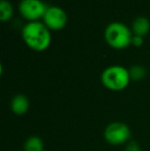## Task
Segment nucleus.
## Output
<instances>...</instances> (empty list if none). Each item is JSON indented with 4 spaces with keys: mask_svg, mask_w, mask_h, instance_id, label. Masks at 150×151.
<instances>
[{
    "mask_svg": "<svg viewBox=\"0 0 150 151\" xmlns=\"http://www.w3.org/2000/svg\"><path fill=\"white\" fill-rule=\"evenodd\" d=\"M22 37L25 43L33 50L43 52L48 48L52 41L50 29L39 21L29 22L23 27Z\"/></svg>",
    "mask_w": 150,
    "mask_h": 151,
    "instance_id": "nucleus-1",
    "label": "nucleus"
},
{
    "mask_svg": "<svg viewBox=\"0 0 150 151\" xmlns=\"http://www.w3.org/2000/svg\"><path fill=\"white\" fill-rule=\"evenodd\" d=\"M101 81L105 88L110 91H123L130 84V71L120 65L109 66L101 74Z\"/></svg>",
    "mask_w": 150,
    "mask_h": 151,
    "instance_id": "nucleus-2",
    "label": "nucleus"
},
{
    "mask_svg": "<svg viewBox=\"0 0 150 151\" xmlns=\"http://www.w3.org/2000/svg\"><path fill=\"white\" fill-rule=\"evenodd\" d=\"M104 37L111 47L122 50L132 43L133 31L123 23L112 22L105 28Z\"/></svg>",
    "mask_w": 150,
    "mask_h": 151,
    "instance_id": "nucleus-3",
    "label": "nucleus"
},
{
    "mask_svg": "<svg viewBox=\"0 0 150 151\" xmlns=\"http://www.w3.org/2000/svg\"><path fill=\"white\" fill-rule=\"evenodd\" d=\"M132 131L126 123L120 121H113L109 123L104 129V139L108 144L113 146H120L131 141Z\"/></svg>",
    "mask_w": 150,
    "mask_h": 151,
    "instance_id": "nucleus-4",
    "label": "nucleus"
},
{
    "mask_svg": "<svg viewBox=\"0 0 150 151\" xmlns=\"http://www.w3.org/2000/svg\"><path fill=\"white\" fill-rule=\"evenodd\" d=\"M48 6L42 0H21L19 12L23 18L33 22L43 18Z\"/></svg>",
    "mask_w": 150,
    "mask_h": 151,
    "instance_id": "nucleus-5",
    "label": "nucleus"
},
{
    "mask_svg": "<svg viewBox=\"0 0 150 151\" xmlns=\"http://www.w3.org/2000/svg\"><path fill=\"white\" fill-rule=\"evenodd\" d=\"M43 23L48 29L52 30H60L63 29L67 24V14L60 6L50 5L47 7L43 16Z\"/></svg>",
    "mask_w": 150,
    "mask_h": 151,
    "instance_id": "nucleus-6",
    "label": "nucleus"
},
{
    "mask_svg": "<svg viewBox=\"0 0 150 151\" xmlns=\"http://www.w3.org/2000/svg\"><path fill=\"white\" fill-rule=\"evenodd\" d=\"M29 100L25 95H16L10 102L11 111L17 115H24L29 109Z\"/></svg>",
    "mask_w": 150,
    "mask_h": 151,
    "instance_id": "nucleus-7",
    "label": "nucleus"
},
{
    "mask_svg": "<svg viewBox=\"0 0 150 151\" xmlns=\"http://www.w3.org/2000/svg\"><path fill=\"white\" fill-rule=\"evenodd\" d=\"M133 33L138 36H144L150 30V22L145 17H138L136 20L133 22L132 25Z\"/></svg>",
    "mask_w": 150,
    "mask_h": 151,
    "instance_id": "nucleus-8",
    "label": "nucleus"
},
{
    "mask_svg": "<svg viewBox=\"0 0 150 151\" xmlns=\"http://www.w3.org/2000/svg\"><path fill=\"white\" fill-rule=\"evenodd\" d=\"M44 145L41 138L37 136H31L24 144V151H43Z\"/></svg>",
    "mask_w": 150,
    "mask_h": 151,
    "instance_id": "nucleus-9",
    "label": "nucleus"
},
{
    "mask_svg": "<svg viewBox=\"0 0 150 151\" xmlns=\"http://www.w3.org/2000/svg\"><path fill=\"white\" fill-rule=\"evenodd\" d=\"M14 14V7L12 4L8 0H1L0 1V20L2 22L9 20Z\"/></svg>",
    "mask_w": 150,
    "mask_h": 151,
    "instance_id": "nucleus-10",
    "label": "nucleus"
},
{
    "mask_svg": "<svg viewBox=\"0 0 150 151\" xmlns=\"http://www.w3.org/2000/svg\"><path fill=\"white\" fill-rule=\"evenodd\" d=\"M131 75V79L133 80H142L146 76V69L141 65H134L128 69Z\"/></svg>",
    "mask_w": 150,
    "mask_h": 151,
    "instance_id": "nucleus-11",
    "label": "nucleus"
},
{
    "mask_svg": "<svg viewBox=\"0 0 150 151\" xmlns=\"http://www.w3.org/2000/svg\"><path fill=\"white\" fill-rule=\"evenodd\" d=\"M124 151H141V146L137 141L131 140L128 143H126Z\"/></svg>",
    "mask_w": 150,
    "mask_h": 151,
    "instance_id": "nucleus-12",
    "label": "nucleus"
},
{
    "mask_svg": "<svg viewBox=\"0 0 150 151\" xmlns=\"http://www.w3.org/2000/svg\"><path fill=\"white\" fill-rule=\"evenodd\" d=\"M144 42L142 36H138V35H134L132 39V44L135 46H141Z\"/></svg>",
    "mask_w": 150,
    "mask_h": 151,
    "instance_id": "nucleus-13",
    "label": "nucleus"
}]
</instances>
